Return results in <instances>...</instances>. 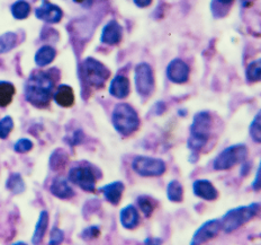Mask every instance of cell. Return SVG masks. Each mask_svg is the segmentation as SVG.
I'll return each mask as SVG.
<instances>
[{"instance_id": "6da1fadb", "label": "cell", "mask_w": 261, "mask_h": 245, "mask_svg": "<svg viewBox=\"0 0 261 245\" xmlns=\"http://www.w3.org/2000/svg\"><path fill=\"white\" fill-rule=\"evenodd\" d=\"M54 81L46 72H36L25 84V97L31 104L43 107L48 104L53 93Z\"/></svg>"}, {"instance_id": "7a4b0ae2", "label": "cell", "mask_w": 261, "mask_h": 245, "mask_svg": "<svg viewBox=\"0 0 261 245\" xmlns=\"http://www.w3.org/2000/svg\"><path fill=\"white\" fill-rule=\"evenodd\" d=\"M211 128L212 118L208 112L202 111L196 114L190 126V136L187 141L188 148L193 152L202 149L211 137Z\"/></svg>"}, {"instance_id": "3957f363", "label": "cell", "mask_w": 261, "mask_h": 245, "mask_svg": "<svg viewBox=\"0 0 261 245\" xmlns=\"http://www.w3.org/2000/svg\"><path fill=\"white\" fill-rule=\"evenodd\" d=\"M112 122L116 131L127 137L137 131L140 127V118L137 111L127 103H119L113 111Z\"/></svg>"}, {"instance_id": "277c9868", "label": "cell", "mask_w": 261, "mask_h": 245, "mask_svg": "<svg viewBox=\"0 0 261 245\" xmlns=\"http://www.w3.org/2000/svg\"><path fill=\"white\" fill-rule=\"evenodd\" d=\"M260 205L258 203L250 204L249 206H240L230 209L225 212V215L220 219L222 224V230L228 234L237 231L248 221L253 219L259 214Z\"/></svg>"}, {"instance_id": "5b68a950", "label": "cell", "mask_w": 261, "mask_h": 245, "mask_svg": "<svg viewBox=\"0 0 261 245\" xmlns=\"http://www.w3.org/2000/svg\"><path fill=\"white\" fill-rule=\"evenodd\" d=\"M248 147L244 144H236L223 149L213 161L215 171H227L247 160Z\"/></svg>"}, {"instance_id": "8992f818", "label": "cell", "mask_w": 261, "mask_h": 245, "mask_svg": "<svg viewBox=\"0 0 261 245\" xmlns=\"http://www.w3.org/2000/svg\"><path fill=\"white\" fill-rule=\"evenodd\" d=\"M133 171L144 177L161 176L167 170L166 162L149 156H137L132 162Z\"/></svg>"}, {"instance_id": "52a82bcc", "label": "cell", "mask_w": 261, "mask_h": 245, "mask_svg": "<svg viewBox=\"0 0 261 245\" xmlns=\"http://www.w3.org/2000/svg\"><path fill=\"white\" fill-rule=\"evenodd\" d=\"M83 73L85 79L92 87H102L110 77L108 70L100 61L94 58H87L83 64Z\"/></svg>"}, {"instance_id": "ba28073f", "label": "cell", "mask_w": 261, "mask_h": 245, "mask_svg": "<svg viewBox=\"0 0 261 245\" xmlns=\"http://www.w3.org/2000/svg\"><path fill=\"white\" fill-rule=\"evenodd\" d=\"M134 81L138 93L141 96H149L154 90V76L153 70L146 62L137 64L134 72Z\"/></svg>"}, {"instance_id": "9c48e42d", "label": "cell", "mask_w": 261, "mask_h": 245, "mask_svg": "<svg viewBox=\"0 0 261 245\" xmlns=\"http://www.w3.org/2000/svg\"><path fill=\"white\" fill-rule=\"evenodd\" d=\"M69 180L84 191L94 192L96 189L95 174L88 167L77 166L71 168L69 172Z\"/></svg>"}, {"instance_id": "30bf717a", "label": "cell", "mask_w": 261, "mask_h": 245, "mask_svg": "<svg viewBox=\"0 0 261 245\" xmlns=\"http://www.w3.org/2000/svg\"><path fill=\"white\" fill-rule=\"evenodd\" d=\"M221 231H222L221 220L217 218L210 219L207 221H205L204 224L194 233L190 244L198 245V244L208 242L212 238H214L219 235Z\"/></svg>"}, {"instance_id": "8fae6325", "label": "cell", "mask_w": 261, "mask_h": 245, "mask_svg": "<svg viewBox=\"0 0 261 245\" xmlns=\"http://www.w3.org/2000/svg\"><path fill=\"white\" fill-rule=\"evenodd\" d=\"M189 67L181 59H173L167 67V77L175 84H184L189 78Z\"/></svg>"}, {"instance_id": "7c38bea8", "label": "cell", "mask_w": 261, "mask_h": 245, "mask_svg": "<svg viewBox=\"0 0 261 245\" xmlns=\"http://www.w3.org/2000/svg\"><path fill=\"white\" fill-rule=\"evenodd\" d=\"M193 192L196 195L206 201H214L219 198V191L208 180L199 179L195 180L193 183Z\"/></svg>"}, {"instance_id": "4fadbf2b", "label": "cell", "mask_w": 261, "mask_h": 245, "mask_svg": "<svg viewBox=\"0 0 261 245\" xmlns=\"http://www.w3.org/2000/svg\"><path fill=\"white\" fill-rule=\"evenodd\" d=\"M123 29L116 20H110L101 31L100 41L108 46L118 44L122 41Z\"/></svg>"}, {"instance_id": "5bb4252c", "label": "cell", "mask_w": 261, "mask_h": 245, "mask_svg": "<svg viewBox=\"0 0 261 245\" xmlns=\"http://www.w3.org/2000/svg\"><path fill=\"white\" fill-rule=\"evenodd\" d=\"M35 15L39 19L46 21V23H59L62 18V10L59 6L50 4V3H43L41 6L35 10Z\"/></svg>"}, {"instance_id": "9a60e30c", "label": "cell", "mask_w": 261, "mask_h": 245, "mask_svg": "<svg viewBox=\"0 0 261 245\" xmlns=\"http://www.w3.org/2000/svg\"><path fill=\"white\" fill-rule=\"evenodd\" d=\"M125 186L121 181H114L100 188V192L104 194V198L108 203L117 206L122 199Z\"/></svg>"}, {"instance_id": "2e32d148", "label": "cell", "mask_w": 261, "mask_h": 245, "mask_svg": "<svg viewBox=\"0 0 261 245\" xmlns=\"http://www.w3.org/2000/svg\"><path fill=\"white\" fill-rule=\"evenodd\" d=\"M119 221L125 230H134L140 222L138 209L133 205H127L119 211Z\"/></svg>"}, {"instance_id": "e0dca14e", "label": "cell", "mask_w": 261, "mask_h": 245, "mask_svg": "<svg viewBox=\"0 0 261 245\" xmlns=\"http://www.w3.org/2000/svg\"><path fill=\"white\" fill-rule=\"evenodd\" d=\"M110 94L119 100L126 99L129 94V80L122 75L115 76L111 81Z\"/></svg>"}, {"instance_id": "ac0fdd59", "label": "cell", "mask_w": 261, "mask_h": 245, "mask_svg": "<svg viewBox=\"0 0 261 245\" xmlns=\"http://www.w3.org/2000/svg\"><path fill=\"white\" fill-rule=\"evenodd\" d=\"M50 190L53 195L60 199H70L74 195L73 189L70 187L69 182L63 177H57L53 180L50 187Z\"/></svg>"}, {"instance_id": "d6986e66", "label": "cell", "mask_w": 261, "mask_h": 245, "mask_svg": "<svg viewBox=\"0 0 261 245\" xmlns=\"http://www.w3.org/2000/svg\"><path fill=\"white\" fill-rule=\"evenodd\" d=\"M54 101L62 107L71 106L74 103L73 90L68 85H60L54 93Z\"/></svg>"}, {"instance_id": "ffe728a7", "label": "cell", "mask_w": 261, "mask_h": 245, "mask_svg": "<svg viewBox=\"0 0 261 245\" xmlns=\"http://www.w3.org/2000/svg\"><path fill=\"white\" fill-rule=\"evenodd\" d=\"M47 225H48V214L46 211H42L40 214L39 220H37L34 234H33V237H32L33 244H39L42 242V239L46 233Z\"/></svg>"}, {"instance_id": "44dd1931", "label": "cell", "mask_w": 261, "mask_h": 245, "mask_svg": "<svg viewBox=\"0 0 261 245\" xmlns=\"http://www.w3.org/2000/svg\"><path fill=\"white\" fill-rule=\"evenodd\" d=\"M56 50L50 46L42 47L39 51L35 54V62L37 66L45 67L47 64H50L54 58H56Z\"/></svg>"}, {"instance_id": "7402d4cb", "label": "cell", "mask_w": 261, "mask_h": 245, "mask_svg": "<svg viewBox=\"0 0 261 245\" xmlns=\"http://www.w3.org/2000/svg\"><path fill=\"white\" fill-rule=\"evenodd\" d=\"M167 198L171 203H181L184 199V188L177 180H172L167 186Z\"/></svg>"}, {"instance_id": "603a6c76", "label": "cell", "mask_w": 261, "mask_h": 245, "mask_svg": "<svg viewBox=\"0 0 261 245\" xmlns=\"http://www.w3.org/2000/svg\"><path fill=\"white\" fill-rule=\"evenodd\" d=\"M15 94V87L8 81H0V106H7L10 104Z\"/></svg>"}, {"instance_id": "cb8c5ba5", "label": "cell", "mask_w": 261, "mask_h": 245, "mask_svg": "<svg viewBox=\"0 0 261 245\" xmlns=\"http://www.w3.org/2000/svg\"><path fill=\"white\" fill-rule=\"evenodd\" d=\"M30 4L25 0H17L12 6V14L16 19H25L30 15Z\"/></svg>"}, {"instance_id": "d4e9b609", "label": "cell", "mask_w": 261, "mask_h": 245, "mask_svg": "<svg viewBox=\"0 0 261 245\" xmlns=\"http://www.w3.org/2000/svg\"><path fill=\"white\" fill-rule=\"evenodd\" d=\"M17 43V35L12 32L0 35V54L6 53L15 48Z\"/></svg>"}, {"instance_id": "484cf974", "label": "cell", "mask_w": 261, "mask_h": 245, "mask_svg": "<svg viewBox=\"0 0 261 245\" xmlns=\"http://www.w3.org/2000/svg\"><path fill=\"white\" fill-rule=\"evenodd\" d=\"M7 188L13 193H21L25 190V183L18 173H14L10 175L7 181Z\"/></svg>"}, {"instance_id": "4316f807", "label": "cell", "mask_w": 261, "mask_h": 245, "mask_svg": "<svg viewBox=\"0 0 261 245\" xmlns=\"http://www.w3.org/2000/svg\"><path fill=\"white\" fill-rule=\"evenodd\" d=\"M246 77H247V80L251 81V83H255V81L260 80V77H261L260 60H257V61H252L251 63H249V66L247 67Z\"/></svg>"}, {"instance_id": "83f0119b", "label": "cell", "mask_w": 261, "mask_h": 245, "mask_svg": "<svg viewBox=\"0 0 261 245\" xmlns=\"http://www.w3.org/2000/svg\"><path fill=\"white\" fill-rule=\"evenodd\" d=\"M250 137L254 141V143L260 144L261 141V128H260V113L254 117L253 121L250 124L249 128Z\"/></svg>"}, {"instance_id": "f1b7e54d", "label": "cell", "mask_w": 261, "mask_h": 245, "mask_svg": "<svg viewBox=\"0 0 261 245\" xmlns=\"http://www.w3.org/2000/svg\"><path fill=\"white\" fill-rule=\"evenodd\" d=\"M65 162H67V156H65V152L61 149L54 151L51 160H50V165L52 170H59V168H62L65 165Z\"/></svg>"}, {"instance_id": "f546056e", "label": "cell", "mask_w": 261, "mask_h": 245, "mask_svg": "<svg viewBox=\"0 0 261 245\" xmlns=\"http://www.w3.org/2000/svg\"><path fill=\"white\" fill-rule=\"evenodd\" d=\"M138 205L145 217H148V218L151 217L152 212L154 210V207L152 205L149 197H146V195H141V197L138 198Z\"/></svg>"}, {"instance_id": "4dcf8cb0", "label": "cell", "mask_w": 261, "mask_h": 245, "mask_svg": "<svg viewBox=\"0 0 261 245\" xmlns=\"http://www.w3.org/2000/svg\"><path fill=\"white\" fill-rule=\"evenodd\" d=\"M14 128L13 119L10 117H5L2 121H0V138L6 139L8 135L10 133Z\"/></svg>"}, {"instance_id": "1f68e13d", "label": "cell", "mask_w": 261, "mask_h": 245, "mask_svg": "<svg viewBox=\"0 0 261 245\" xmlns=\"http://www.w3.org/2000/svg\"><path fill=\"white\" fill-rule=\"evenodd\" d=\"M100 235V228L97 225H91L89 227L85 228L81 233V238L85 239V241H91V239H95Z\"/></svg>"}, {"instance_id": "d6a6232c", "label": "cell", "mask_w": 261, "mask_h": 245, "mask_svg": "<svg viewBox=\"0 0 261 245\" xmlns=\"http://www.w3.org/2000/svg\"><path fill=\"white\" fill-rule=\"evenodd\" d=\"M32 148H33V143H32L30 139H26V138L19 139L17 143L15 144V146H14L15 151L20 152V154H23V152L30 151Z\"/></svg>"}, {"instance_id": "836d02e7", "label": "cell", "mask_w": 261, "mask_h": 245, "mask_svg": "<svg viewBox=\"0 0 261 245\" xmlns=\"http://www.w3.org/2000/svg\"><path fill=\"white\" fill-rule=\"evenodd\" d=\"M64 238V233L59 230V228H53L52 232H51V237H50V243L51 245H54V244H60L62 243Z\"/></svg>"}, {"instance_id": "e575fe53", "label": "cell", "mask_w": 261, "mask_h": 245, "mask_svg": "<svg viewBox=\"0 0 261 245\" xmlns=\"http://www.w3.org/2000/svg\"><path fill=\"white\" fill-rule=\"evenodd\" d=\"M250 168H251V163L250 162H242L241 163V170H240V175L241 176H246L249 174Z\"/></svg>"}, {"instance_id": "d590c367", "label": "cell", "mask_w": 261, "mask_h": 245, "mask_svg": "<svg viewBox=\"0 0 261 245\" xmlns=\"http://www.w3.org/2000/svg\"><path fill=\"white\" fill-rule=\"evenodd\" d=\"M252 188H253L254 191H259V190H260V165L258 166L257 173H255L254 181L252 182Z\"/></svg>"}, {"instance_id": "8d00e7d4", "label": "cell", "mask_w": 261, "mask_h": 245, "mask_svg": "<svg viewBox=\"0 0 261 245\" xmlns=\"http://www.w3.org/2000/svg\"><path fill=\"white\" fill-rule=\"evenodd\" d=\"M133 2L139 8H145V7L150 6L152 0H133Z\"/></svg>"}, {"instance_id": "74e56055", "label": "cell", "mask_w": 261, "mask_h": 245, "mask_svg": "<svg viewBox=\"0 0 261 245\" xmlns=\"http://www.w3.org/2000/svg\"><path fill=\"white\" fill-rule=\"evenodd\" d=\"M145 243L158 244V243H161V239H159V238H148V239H145Z\"/></svg>"}, {"instance_id": "f35d334b", "label": "cell", "mask_w": 261, "mask_h": 245, "mask_svg": "<svg viewBox=\"0 0 261 245\" xmlns=\"http://www.w3.org/2000/svg\"><path fill=\"white\" fill-rule=\"evenodd\" d=\"M216 2H219L222 5H230L233 3V0H216Z\"/></svg>"}, {"instance_id": "ab89813d", "label": "cell", "mask_w": 261, "mask_h": 245, "mask_svg": "<svg viewBox=\"0 0 261 245\" xmlns=\"http://www.w3.org/2000/svg\"><path fill=\"white\" fill-rule=\"evenodd\" d=\"M74 2H83V0H74Z\"/></svg>"}]
</instances>
